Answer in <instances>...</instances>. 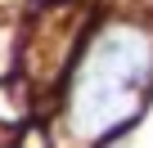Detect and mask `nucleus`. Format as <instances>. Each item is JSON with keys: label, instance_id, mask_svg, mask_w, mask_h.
I'll list each match as a JSON object with an SVG mask.
<instances>
[{"label": "nucleus", "instance_id": "f257e3e1", "mask_svg": "<svg viewBox=\"0 0 153 148\" xmlns=\"http://www.w3.org/2000/svg\"><path fill=\"white\" fill-rule=\"evenodd\" d=\"M153 81V36L144 27L117 23L95 36L86 63L72 77L68 126L81 139H108L144 112Z\"/></svg>", "mask_w": 153, "mask_h": 148}, {"label": "nucleus", "instance_id": "f03ea898", "mask_svg": "<svg viewBox=\"0 0 153 148\" xmlns=\"http://www.w3.org/2000/svg\"><path fill=\"white\" fill-rule=\"evenodd\" d=\"M9 63H14V36H9V27H0V77L9 72Z\"/></svg>", "mask_w": 153, "mask_h": 148}]
</instances>
